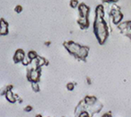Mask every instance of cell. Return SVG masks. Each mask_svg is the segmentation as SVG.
Returning a JSON list of instances; mask_svg holds the SVG:
<instances>
[{"instance_id":"6da1fadb","label":"cell","mask_w":131,"mask_h":117,"mask_svg":"<svg viewBox=\"0 0 131 117\" xmlns=\"http://www.w3.org/2000/svg\"><path fill=\"white\" fill-rule=\"evenodd\" d=\"M105 10L103 5H98L95 8V17L94 21V33L100 45H104L106 41L109 31L108 23L105 19Z\"/></svg>"},{"instance_id":"7a4b0ae2","label":"cell","mask_w":131,"mask_h":117,"mask_svg":"<svg viewBox=\"0 0 131 117\" xmlns=\"http://www.w3.org/2000/svg\"><path fill=\"white\" fill-rule=\"evenodd\" d=\"M64 48L68 50V52L74 56L80 61H85L89 53V48L86 46H81L80 44L73 41H65L63 43Z\"/></svg>"},{"instance_id":"3957f363","label":"cell","mask_w":131,"mask_h":117,"mask_svg":"<svg viewBox=\"0 0 131 117\" xmlns=\"http://www.w3.org/2000/svg\"><path fill=\"white\" fill-rule=\"evenodd\" d=\"M109 17H110V19H111L112 23L116 25V26L120 24L121 21H122V19H123V17H124L123 13L120 10V7H118L116 3H113L112 6L110 7Z\"/></svg>"},{"instance_id":"277c9868","label":"cell","mask_w":131,"mask_h":117,"mask_svg":"<svg viewBox=\"0 0 131 117\" xmlns=\"http://www.w3.org/2000/svg\"><path fill=\"white\" fill-rule=\"evenodd\" d=\"M40 74H41V68H37V69H32L30 67H28L27 69V80L30 83L34 81H39L40 79Z\"/></svg>"},{"instance_id":"5b68a950","label":"cell","mask_w":131,"mask_h":117,"mask_svg":"<svg viewBox=\"0 0 131 117\" xmlns=\"http://www.w3.org/2000/svg\"><path fill=\"white\" fill-rule=\"evenodd\" d=\"M78 12H79V17H88L90 13V7L84 4V3H80L78 6Z\"/></svg>"},{"instance_id":"8992f818","label":"cell","mask_w":131,"mask_h":117,"mask_svg":"<svg viewBox=\"0 0 131 117\" xmlns=\"http://www.w3.org/2000/svg\"><path fill=\"white\" fill-rule=\"evenodd\" d=\"M118 29L120 30V32L122 33L123 35H127V33L131 29V20H128V21H125V22H121L120 24L117 25Z\"/></svg>"},{"instance_id":"52a82bcc","label":"cell","mask_w":131,"mask_h":117,"mask_svg":"<svg viewBox=\"0 0 131 117\" xmlns=\"http://www.w3.org/2000/svg\"><path fill=\"white\" fill-rule=\"evenodd\" d=\"M25 57H26V53H25L24 50H21V49H18V50H16L15 54H14L13 61L15 63H21Z\"/></svg>"},{"instance_id":"ba28073f","label":"cell","mask_w":131,"mask_h":117,"mask_svg":"<svg viewBox=\"0 0 131 117\" xmlns=\"http://www.w3.org/2000/svg\"><path fill=\"white\" fill-rule=\"evenodd\" d=\"M7 34H8V23L2 17L0 19V35L7 36Z\"/></svg>"},{"instance_id":"9c48e42d","label":"cell","mask_w":131,"mask_h":117,"mask_svg":"<svg viewBox=\"0 0 131 117\" xmlns=\"http://www.w3.org/2000/svg\"><path fill=\"white\" fill-rule=\"evenodd\" d=\"M77 23L80 26V28L82 29H87L89 28V18L88 17H79L78 19H77Z\"/></svg>"},{"instance_id":"30bf717a","label":"cell","mask_w":131,"mask_h":117,"mask_svg":"<svg viewBox=\"0 0 131 117\" xmlns=\"http://www.w3.org/2000/svg\"><path fill=\"white\" fill-rule=\"evenodd\" d=\"M88 105L86 104V102H85L84 100H82L81 102H79L78 105H77L76 109H75V112H74V114L75 116L78 117V115L80 114V113L83 112V111H85L86 109H87Z\"/></svg>"},{"instance_id":"8fae6325","label":"cell","mask_w":131,"mask_h":117,"mask_svg":"<svg viewBox=\"0 0 131 117\" xmlns=\"http://www.w3.org/2000/svg\"><path fill=\"white\" fill-rule=\"evenodd\" d=\"M6 88H7V87H6ZM5 96H6V99H7L9 102H11V103H15V102H17V99H16V97H15V93L12 92V90L7 89V92H6Z\"/></svg>"},{"instance_id":"7c38bea8","label":"cell","mask_w":131,"mask_h":117,"mask_svg":"<svg viewBox=\"0 0 131 117\" xmlns=\"http://www.w3.org/2000/svg\"><path fill=\"white\" fill-rule=\"evenodd\" d=\"M83 100L85 101V102H86V104H87L88 106H92V105H94V103L97 102V99H96V97H94V96L87 95V96H85Z\"/></svg>"},{"instance_id":"4fadbf2b","label":"cell","mask_w":131,"mask_h":117,"mask_svg":"<svg viewBox=\"0 0 131 117\" xmlns=\"http://www.w3.org/2000/svg\"><path fill=\"white\" fill-rule=\"evenodd\" d=\"M49 62L46 61V58H43V57H38V67L41 68L44 65H48Z\"/></svg>"},{"instance_id":"5bb4252c","label":"cell","mask_w":131,"mask_h":117,"mask_svg":"<svg viewBox=\"0 0 131 117\" xmlns=\"http://www.w3.org/2000/svg\"><path fill=\"white\" fill-rule=\"evenodd\" d=\"M27 56L30 58L31 61H32V60H34V58H37L38 57H39V56H38V54H37V52L34 51V50H30V51H28V54H27Z\"/></svg>"},{"instance_id":"9a60e30c","label":"cell","mask_w":131,"mask_h":117,"mask_svg":"<svg viewBox=\"0 0 131 117\" xmlns=\"http://www.w3.org/2000/svg\"><path fill=\"white\" fill-rule=\"evenodd\" d=\"M31 88H32L33 91H35V92H38V91H39V81H34V83H31Z\"/></svg>"},{"instance_id":"2e32d148","label":"cell","mask_w":131,"mask_h":117,"mask_svg":"<svg viewBox=\"0 0 131 117\" xmlns=\"http://www.w3.org/2000/svg\"><path fill=\"white\" fill-rule=\"evenodd\" d=\"M79 5H80V3L78 0H70V7L72 8H77Z\"/></svg>"},{"instance_id":"e0dca14e","label":"cell","mask_w":131,"mask_h":117,"mask_svg":"<svg viewBox=\"0 0 131 117\" xmlns=\"http://www.w3.org/2000/svg\"><path fill=\"white\" fill-rule=\"evenodd\" d=\"M22 64H23V65L24 66H26V67H28V65H30V63H31V60L29 58H28V56H26L24 58V60H23V61H22Z\"/></svg>"},{"instance_id":"ac0fdd59","label":"cell","mask_w":131,"mask_h":117,"mask_svg":"<svg viewBox=\"0 0 131 117\" xmlns=\"http://www.w3.org/2000/svg\"><path fill=\"white\" fill-rule=\"evenodd\" d=\"M66 87H67L68 91H73V89H74V87H75V83H68L67 85H66Z\"/></svg>"},{"instance_id":"d6986e66","label":"cell","mask_w":131,"mask_h":117,"mask_svg":"<svg viewBox=\"0 0 131 117\" xmlns=\"http://www.w3.org/2000/svg\"><path fill=\"white\" fill-rule=\"evenodd\" d=\"M78 117H91V116H90V113L85 110V111H83V112L78 115Z\"/></svg>"},{"instance_id":"ffe728a7","label":"cell","mask_w":131,"mask_h":117,"mask_svg":"<svg viewBox=\"0 0 131 117\" xmlns=\"http://www.w3.org/2000/svg\"><path fill=\"white\" fill-rule=\"evenodd\" d=\"M22 10H23V7H22V6H20V5H18V6H16L15 7V12L16 13H21Z\"/></svg>"},{"instance_id":"44dd1931","label":"cell","mask_w":131,"mask_h":117,"mask_svg":"<svg viewBox=\"0 0 131 117\" xmlns=\"http://www.w3.org/2000/svg\"><path fill=\"white\" fill-rule=\"evenodd\" d=\"M102 2L104 3H108V4H113V3H116L118 2L119 0H101Z\"/></svg>"},{"instance_id":"7402d4cb","label":"cell","mask_w":131,"mask_h":117,"mask_svg":"<svg viewBox=\"0 0 131 117\" xmlns=\"http://www.w3.org/2000/svg\"><path fill=\"white\" fill-rule=\"evenodd\" d=\"M32 109H33V108H32V106H30V105H28V106L25 107L24 110L26 111V112H30V111L32 110Z\"/></svg>"},{"instance_id":"603a6c76","label":"cell","mask_w":131,"mask_h":117,"mask_svg":"<svg viewBox=\"0 0 131 117\" xmlns=\"http://www.w3.org/2000/svg\"><path fill=\"white\" fill-rule=\"evenodd\" d=\"M102 117H112L111 116V113H105Z\"/></svg>"},{"instance_id":"cb8c5ba5","label":"cell","mask_w":131,"mask_h":117,"mask_svg":"<svg viewBox=\"0 0 131 117\" xmlns=\"http://www.w3.org/2000/svg\"><path fill=\"white\" fill-rule=\"evenodd\" d=\"M126 36H127V37H128V39H131V29L127 33V35H126Z\"/></svg>"},{"instance_id":"d4e9b609","label":"cell","mask_w":131,"mask_h":117,"mask_svg":"<svg viewBox=\"0 0 131 117\" xmlns=\"http://www.w3.org/2000/svg\"><path fill=\"white\" fill-rule=\"evenodd\" d=\"M86 80H87V83H88V84H91V79H90L89 77H87V78H86Z\"/></svg>"},{"instance_id":"484cf974","label":"cell","mask_w":131,"mask_h":117,"mask_svg":"<svg viewBox=\"0 0 131 117\" xmlns=\"http://www.w3.org/2000/svg\"><path fill=\"white\" fill-rule=\"evenodd\" d=\"M50 44V41H49V42H45V45H46V46H49Z\"/></svg>"},{"instance_id":"4316f807","label":"cell","mask_w":131,"mask_h":117,"mask_svg":"<svg viewBox=\"0 0 131 117\" xmlns=\"http://www.w3.org/2000/svg\"><path fill=\"white\" fill-rule=\"evenodd\" d=\"M36 117H42L40 114H38V115H36Z\"/></svg>"}]
</instances>
